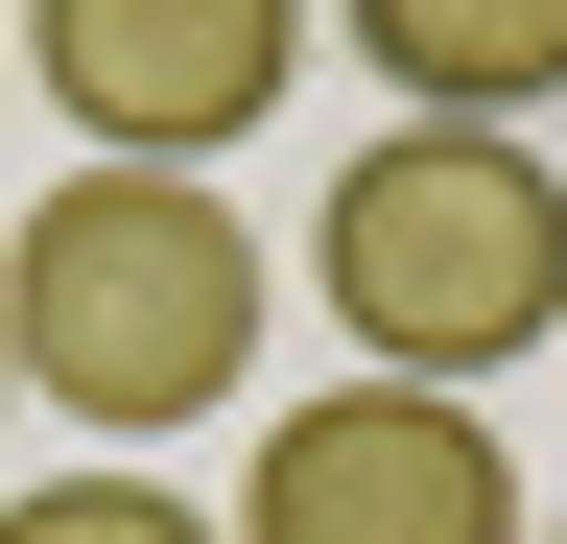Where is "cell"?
Masks as SVG:
<instances>
[{
	"label": "cell",
	"instance_id": "obj_1",
	"mask_svg": "<svg viewBox=\"0 0 567 544\" xmlns=\"http://www.w3.org/2000/svg\"><path fill=\"white\" fill-rule=\"evenodd\" d=\"M0 379L48 427H213L260 379V237L213 166H71L0 214Z\"/></svg>",
	"mask_w": 567,
	"mask_h": 544
},
{
	"label": "cell",
	"instance_id": "obj_2",
	"mask_svg": "<svg viewBox=\"0 0 567 544\" xmlns=\"http://www.w3.org/2000/svg\"><path fill=\"white\" fill-rule=\"evenodd\" d=\"M308 285L354 331V379H496L567 331V166L520 143V119H379V143L331 166L308 214Z\"/></svg>",
	"mask_w": 567,
	"mask_h": 544
},
{
	"label": "cell",
	"instance_id": "obj_3",
	"mask_svg": "<svg viewBox=\"0 0 567 544\" xmlns=\"http://www.w3.org/2000/svg\"><path fill=\"white\" fill-rule=\"evenodd\" d=\"M237 544H520V450L450 379H331L237 473Z\"/></svg>",
	"mask_w": 567,
	"mask_h": 544
},
{
	"label": "cell",
	"instance_id": "obj_4",
	"mask_svg": "<svg viewBox=\"0 0 567 544\" xmlns=\"http://www.w3.org/2000/svg\"><path fill=\"white\" fill-rule=\"evenodd\" d=\"M24 72L71 95L95 166H213L308 72V0H24Z\"/></svg>",
	"mask_w": 567,
	"mask_h": 544
},
{
	"label": "cell",
	"instance_id": "obj_5",
	"mask_svg": "<svg viewBox=\"0 0 567 544\" xmlns=\"http://www.w3.org/2000/svg\"><path fill=\"white\" fill-rule=\"evenodd\" d=\"M354 48H379L402 119H544L567 95V0H331Z\"/></svg>",
	"mask_w": 567,
	"mask_h": 544
},
{
	"label": "cell",
	"instance_id": "obj_6",
	"mask_svg": "<svg viewBox=\"0 0 567 544\" xmlns=\"http://www.w3.org/2000/svg\"><path fill=\"white\" fill-rule=\"evenodd\" d=\"M0 544H237V521H189L166 473H118V450H95V473H24V497H0Z\"/></svg>",
	"mask_w": 567,
	"mask_h": 544
}]
</instances>
